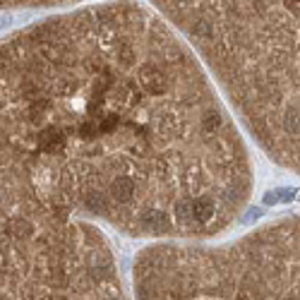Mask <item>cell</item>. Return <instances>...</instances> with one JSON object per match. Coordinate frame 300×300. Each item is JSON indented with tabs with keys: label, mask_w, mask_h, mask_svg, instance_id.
<instances>
[{
	"label": "cell",
	"mask_w": 300,
	"mask_h": 300,
	"mask_svg": "<svg viewBox=\"0 0 300 300\" xmlns=\"http://www.w3.org/2000/svg\"><path fill=\"white\" fill-rule=\"evenodd\" d=\"M79 0H2L5 7H53V5H70Z\"/></svg>",
	"instance_id": "obj_5"
},
{
	"label": "cell",
	"mask_w": 300,
	"mask_h": 300,
	"mask_svg": "<svg viewBox=\"0 0 300 300\" xmlns=\"http://www.w3.org/2000/svg\"><path fill=\"white\" fill-rule=\"evenodd\" d=\"M2 300H128L115 252L96 224L2 211Z\"/></svg>",
	"instance_id": "obj_4"
},
{
	"label": "cell",
	"mask_w": 300,
	"mask_h": 300,
	"mask_svg": "<svg viewBox=\"0 0 300 300\" xmlns=\"http://www.w3.org/2000/svg\"><path fill=\"white\" fill-rule=\"evenodd\" d=\"M132 283L137 300H300V214L228 243H151Z\"/></svg>",
	"instance_id": "obj_3"
},
{
	"label": "cell",
	"mask_w": 300,
	"mask_h": 300,
	"mask_svg": "<svg viewBox=\"0 0 300 300\" xmlns=\"http://www.w3.org/2000/svg\"><path fill=\"white\" fill-rule=\"evenodd\" d=\"M2 211L211 240L252 192L243 137L156 12L103 2L2 41Z\"/></svg>",
	"instance_id": "obj_1"
},
{
	"label": "cell",
	"mask_w": 300,
	"mask_h": 300,
	"mask_svg": "<svg viewBox=\"0 0 300 300\" xmlns=\"http://www.w3.org/2000/svg\"><path fill=\"white\" fill-rule=\"evenodd\" d=\"M296 192L298 190H271V192H267L264 195V204H281V202H291L293 197H296Z\"/></svg>",
	"instance_id": "obj_6"
},
{
	"label": "cell",
	"mask_w": 300,
	"mask_h": 300,
	"mask_svg": "<svg viewBox=\"0 0 300 300\" xmlns=\"http://www.w3.org/2000/svg\"><path fill=\"white\" fill-rule=\"evenodd\" d=\"M260 149L300 175V0H151Z\"/></svg>",
	"instance_id": "obj_2"
}]
</instances>
